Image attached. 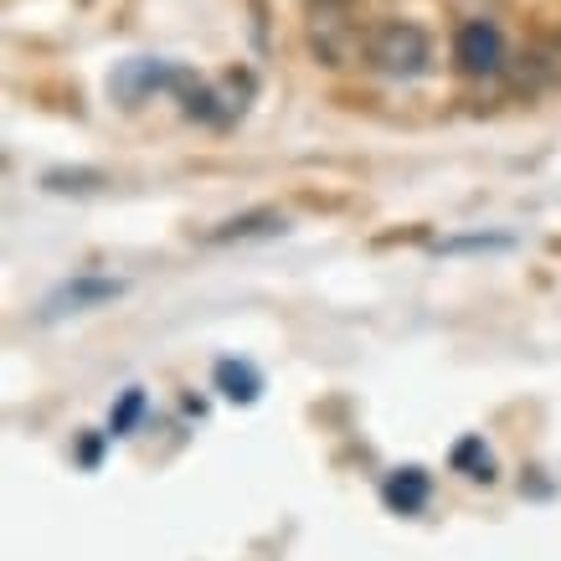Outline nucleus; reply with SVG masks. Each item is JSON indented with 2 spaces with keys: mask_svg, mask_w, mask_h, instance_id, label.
<instances>
[{
  "mask_svg": "<svg viewBox=\"0 0 561 561\" xmlns=\"http://www.w3.org/2000/svg\"><path fill=\"white\" fill-rule=\"evenodd\" d=\"M366 62L387 78H423L433 68V36L417 21H381L366 32Z\"/></svg>",
  "mask_w": 561,
  "mask_h": 561,
  "instance_id": "1",
  "label": "nucleus"
},
{
  "mask_svg": "<svg viewBox=\"0 0 561 561\" xmlns=\"http://www.w3.org/2000/svg\"><path fill=\"white\" fill-rule=\"evenodd\" d=\"M309 51L320 68H351L360 51H366V32L356 26V11H341V16H309Z\"/></svg>",
  "mask_w": 561,
  "mask_h": 561,
  "instance_id": "2",
  "label": "nucleus"
},
{
  "mask_svg": "<svg viewBox=\"0 0 561 561\" xmlns=\"http://www.w3.org/2000/svg\"><path fill=\"white\" fill-rule=\"evenodd\" d=\"M124 294H129V284H124V278H108V273H78V278H68V284H62V289L42 305V320L88 314V309H103V305H114V299H124Z\"/></svg>",
  "mask_w": 561,
  "mask_h": 561,
  "instance_id": "3",
  "label": "nucleus"
},
{
  "mask_svg": "<svg viewBox=\"0 0 561 561\" xmlns=\"http://www.w3.org/2000/svg\"><path fill=\"white\" fill-rule=\"evenodd\" d=\"M454 62H459L463 72H500L505 68V36H500V26L484 16L463 21L459 32H454Z\"/></svg>",
  "mask_w": 561,
  "mask_h": 561,
  "instance_id": "4",
  "label": "nucleus"
},
{
  "mask_svg": "<svg viewBox=\"0 0 561 561\" xmlns=\"http://www.w3.org/2000/svg\"><path fill=\"white\" fill-rule=\"evenodd\" d=\"M181 83H186V72H175L171 62L135 57V62H124V68H119V78H114V93H119V99L135 108L139 99H150V93H160V88H175V93H181Z\"/></svg>",
  "mask_w": 561,
  "mask_h": 561,
  "instance_id": "5",
  "label": "nucleus"
},
{
  "mask_svg": "<svg viewBox=\"0 0 561 561\" xmlns=\"http://www.w3.org/2000/svg\"><path fill=\"white\" fill-rule=\"evenodd\" d=\"M289 232V217L278 211V206H253V211H242V217H227L221 227L206 232L211 248H227V242H257V238H284Z\"/></svg>",
  "mask_w": 561,
  "mask_h": 561,
  "instance_id": "6",
  "label": "nucleus"
},
{
  "mask_svg": "<svg viewBox=\"0 0 561 561\" xmlns=\"http://www.w3.org/2000/svg\"><path fill=\"white\" fill-rule=\"evenodd\" d=\"M427 500H433V474L417 469V463L391 469V474L381 479V505H387L391 515H423Z\"/></svg>",
  "mask_w": 561,
  "mask_h": 561,
  "instance_id": "7",
  "label": "nucleus"
},
{
  "mask_svg": "<svg viewBox=\"0 0 561 561\" xmlns=\"http://www.w3.org/2000/svg\"><path fill=\"white\" fill-rule=\"evenodd\" d=\"M211 387H217L227 402H238V408H253L257 397H263V371H257L253 360L221 356L217 366H211Z\"/></svg>",
  "mask_w": 561,
  "mask_h": 561,
  "instance_id": "8",
  "label": "nucleus"
},
{
  "mask_svg": "<svg viewBox=\"0 0 561 561\" xmlns=\"http://www.w3.org/2000/svg\"><path fill=\"white\" fill-rule=\"evenodd\" d=\"M448 469L463 479H474V484H494V454L490 443H484V433H469V438H459L454 448H448Z\"/></svg>",
  "mask_w": 561,
  "mask_h": 561,
  "instance_id": "9",
  "label": "nucleus"
},
{
  "mask_svg": "<svg viewBox=\"0 0 561 561\" xmlns=\"http://www.w3.org/2000/svg\"><path fill=\"white\" fill-rule=\"evenodd\" d=\"M42 186H47L51 196H99V191L108 186V175L78 165V171H47L42 175Z\"/></svg>",
  "mask_w": 561,
  "mask_h": 561,
  "instance_id": "10",
  "label": "nucleus"
},
{
  "mask_svg": "<svg viewBox=\"0 0 561 561\" xmlns=\"http://www.w3.org/2000/svg\"><path fill=\"white\" fill-rule=\"evenodd\" d=\"M511 248H515L511 232H469V238H443L433 253L454 257V253H511Z\"/></svg>",
  "mask_w": 561,
  "mask_h": 561,
  "instance_id": "11",
  "label": "nucleus"
},
{
  "mask_svg": "<svg viewBox=\"0 0 561 561\" xmlns=\"http://www.w3.org/2000/svg\"><path fill=\"white\" fill-rule=\"evenodd\" d=\"M139 417H145V387H129L119 402H114V412H108V433H114V438H129L139 427Z\"/></svg>",
  "mask_w": 561,
  "mask_h": 561,
  "instance_id": "12",
  "label": "nucleus"
},
{
  "mask_svg": "<svg viewBox=\"0 0 561 561\" xmlns=\"http://www.w3.org/2000/svg\"><path fill=\"white\" fill-rule=\"evenodd\" d=\"M114 438V433H83V438H78V448H72V454H78V469H99L103 463V443Z\"/></svg>",
  "mask_w": 561,
  "mask_h": 561,
  "instance_id": "13",
  "label": "nucleus"
},
{
  "mask_svg": "<svg viewBox=\"0 0 561 561\" xmlns=\"http://www.w3.org/2000/svg\"><path fill=\"white\" fill-rule=\"evenodd\" d=\"M309 16H341V11H356V0H305Z\"/></svg>",
  "mask_w": 561,
  "mask_h": 561,
  "instance_id": "14",
  "label": "nucleus"
}]
</instances>
